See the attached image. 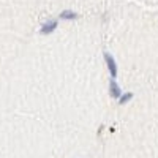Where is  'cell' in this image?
Segmentation results:
<instances>
[{
  "mask_svg": "<svg viewBox=\"0 0 158 158\" xmlns=\"http://www.w3.org/2000/svg\"><path fill=\"white\" fill-rule=\"evenodd\" d=\"M103 59H104V63H106V67H108V71H109L111 77L115 79L117 74H118V68H117V62H115L114 56L109 54L108 51H104V52H103Z\"/></svg>",
  "mask_w": 158,
  "mask_h": 158,
  "instance_id": "cell-1",
  "label": "cell"
},
{
  "mask_svg": "<svg viewBox=\"0 0 158 158\" xmlns=\"http://www.w3.org/2000/svg\"><path fill=\"white\" fill-rule=\"evenodd\" d=\"M57 27H59V19L46 21V22L41 25V29H40V33H41V35H51L54 30H57Z\"/></svg>",
  "mask_w": 158,
  "mask_h": 158,
  "instance_id": "cell-2",
  "label": "cell"
},
{
  "mask_svg": "<svg viewBox=\"0 0 158 158\" xmlns=\"http://www.w3.org/2000/svg\"><path fill=\"white\" fill-rule=\"evenodd\" d=\"M109 95H111V98H115V100H118L122 97V89L117 84L115 79H111L109 81Z\"/></svg>",
  "mask_w": 158,
  "mask_h": 158,
  "instance_id": "cell-3",
  "label": "cell"
},
{
  "mask_svg": "<svg viewBox=\"0 0 158 158\" xmlns=\"http://www.w3.org/2000/svg\"><path fill=\"white\" fill-rule=\"evenodd\" d=\"M77 18H79L77 13L73 11V10H70V8L63 10L60 15H59V19H62V21H74V19H77Z\"/></svg>",
  "mask_w": 158,
  "mask_h": 158,
  "instance_id": "cell-4",
  "label": "cell"
},
{
  "mask_svg": "<svg viewBox=\"0 0 158 158\" xmlns=\"http://www.w3.org/2000/svg\"><path fill=\"white\" fill-rule=\"evenodd\" d=\"M133 97H135V94L133 92H125V94H122V97L118 98V104H127V103H130L131 100H133Z\"/></svg>",
  "mask_w": 158,
  "mask_h": 158,
  "instance_id": "cell-5",
  "label": "cell"
}]
</instances>
